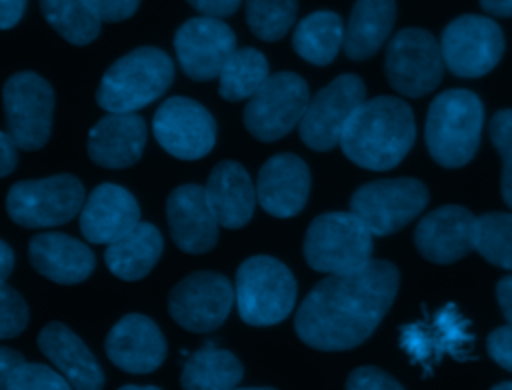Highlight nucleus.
Returning <instances> with one entry per match:
<instances>
[{"mask_svg":"<svg viewBox=\"0 0 512 390\" xmlns=\"http://www.w3.org/2000/svg\"><path fill=\"white\" fill-rule=\"evenodd\" d=\"M364 82L354 74H342L322 88L306 106L298 124L302 142L312 150H330L340 144V136L364 102Z\"/></svg>","mask_w":512,"mask_h":390,"instance_id":"nucleus-13","label":"nucleus"},{"mask_svg":"<svg viewBox=\"0 0 512 390\" xmlns=\"http://www.w3.org/2000/svg\"><path fill=\"white\" fill-rule=\"evenodd\" d=\"M26 8V0H0V30H8L18 24Z\"/></svg>","mask_w":512,"mask_h":390,"instance_id":"nucleus-42","label":"nucleus"},{"mask_svg":"<svg viewBox=\"0 0 512 390\" xmlns=\"http://www.w3.org/2000/svg\"><path fill=\"white\" fill-rule=\"evenodd\" d=\"M146 124L136 112H108L88 134V156L104 168H126L140 160Z\"/></svg>","mask_w":512,"mask_h":390,"instance_id":"nucleus-23","label":"nucleus"},{"mask_svg":"<svg viewBox=\"0 0 512 390\" xmlns=\"http://www.w3.org/2000/svg\"><path fill=\"white\" fill-rule=\"evenodd\" d=\"M440 52L450 72L462 78H478L500 62L504 36L494 20L464 14L444 28Z\"/></svg>","mask_w":512,"mask_h":390,"instance_id":"nucleus-12","label":"nucleus"},{"mask_svg":"<svg viewBox=\"0 0 512 390\" xmlns=\"http://www.w3.org/2000/svg\"><path fill=\"white\" fill-rule=\"evenodd\" d=\"M484 108L470 90H446L436 96L426 118V146L430 156L446 168L468 164L480 144Z\"/></svg>","mask_w":512,"mask_h":390,"instance_id":"nucleus-3","label":"nucleus"},{"mask_svg":"<svg viewBox=\"0 0 512 390\" xmlns=\"http://www.w3.org/2000/svg\"><path fill=\"white\" fill-rule=\"evenodd\" d=\"M486 348L496 364L512 372V324L500 326L494 332H490Z\"/></svg>","mask_w":512,"mask_h":390,"instance_id":"nucleus-40","label":"nucleus"},{"mask_svg":"<svg viewBox=\"0 0 512 390\" xmlns=\"http://www.w3.org/2000/svg\"><path fill=\"white\" fill-rule=\"evenodd\" d=\"M16 150H18V146L14 144L10 134L8 132H0V178L14 170L16 160H18Z\"/></svg>","mask_w":512,"mask_h":390,"instance_id":"nucleus-43","label":"nucleus"},{"mask_svg":"<svg viewBox=\"0 0 512 390\" xmlns=\"http://www.w3.org/2000/svg\"><path fill=\"white\" fill-rule=\"evenodd\" d=\"M28 324V306L10 286H0V338L18 336Z\"/></svg>","mask_w":512,"mask_h":390,"instance_id":"nucleus-37","label":"nucleus"},{"mask_svg":"<svg viewBox=\"0 0 512 390\" xmlns=\"http://www.w3.org/2000/svg\"><path fill=\"white\" fill-rule=\"evenodd\" d=\"M6 390H72V386L60 372L46 364L22 362L10 374Z\"/></svg>","mask_w":512,"mask_h":390,"instance_id":"nucleus-35","label":"nucleus"},{"mask_svg":"<svg viewBox=\"0 0 512 390\" xmlns=\"http://www.w3.org/2000/svg\"><path fill=\"white\" fill-rule=\"evenodd\" d=\"M268 62L256 48L234 50L218 74V92L230 102L248 100L268 78Z\"/></svg>","mask_w":512,"mask_h":390,"instance_id":"nucleus-31","label":"nucleus"},{"mask_svg":"<svg viewBox=\"0 0 512 390\" xmlns=\"http://www.w3.org/2000/svg\"><path fill=\"white\" fill-rule=\"evenodd\" d=\"M310 190V172L302 158L294 154H276L264 162L256 180V200L276 218L298 214Z\"/></svg>","mask_w":512,"mask_h":390,"instance_id":"nucleus-21","label":"nucleus"},{"mask_svg":"<svg viewBox=\"0 0 512 390\" xmlns=\"http://www.w3.org/2000/svg\"><path fill=\"white\" fill-rule=\"evenodd\" d=\"M166 218L174 244L188 254L208 252L218 240V220L214 218L204 186L182 184L166 200Z\"/></svg>","mask_w":512,"mask_h":390,"instance_id":"nucleus-20","label":"nucleus"},{"mask_svg":"<svg viewBox=\"0 0 512 390\" xmlns=\"http://www.w3.org/2000/svg\"><path fill=\"white\" fill-rule=\"evenodd\" d=\"M2 100L8 134L14 144L22 150L42 148L52 128V86L34 72H16L6 80Z\"/></svg>","mask_w":512,"mask_h":390,"instance_id":"nucleus-10","label":"nucleus"},{"mask_svg":"<svg viewBox=\"0 0 512 390\" xmlns=\"http://www.w3.org/2000/svg\"><path fill=\"white\" fill-rule=\"evenodd\" d=\"M400 346L414 364L424 368V374H430L446 354L466 360L472 334L468 332V320L460 316L454 304H448L428 320L402 326Z\"/></svg>","mask_w":512,"mask_h":390,"instance_id":"nucleus-16","label":"nucleus"},{"mask_svg":"<svg viewBox=\"0 0 512 390\" xmlns=\"http://www.w3.org/2000/svg\"><path fill=\"white\" fill-rule=\"evenodd\" d=\"M234 298L240 318L250 326L282 322L296 302V280L272 256H252L236 270Z\"/></svg>","mask_w":512,"mask_h":390,"instance_id":"nucleus-5","label":"nucleus"},{"mask_svg":"<svg viewBox=\"0 0 512 390\" xmlns=\"http://www.w3.org/2000/svg\"><path fill=\"white\" fill-rule=\"evenodd\" d=\"M232 390H276V388H232Z\"/></svg>","mask_w":512,"mask_h":390,"instance_id":"nucleus-50","label":"nucleus"},{"mask_svg":"<svg viewBox=\"0 0 512 390\" xmlns=\"http://www.w3.org/2000/svg\"><path fill=\"white\" fill-rule=\"evenodd\" d=\"M174 76L166 52L142 46L118 58L102 76L96 102L108 112H136L160 98Z\"/></svg>","mask_w":512,"mask_h":390,"instance_id":"nucleus-4","label":"nucleus"},{"mask_svg":"<svg viewBox=\"0 0 512 390\" xmlns=\"http://www.w3.org/2000/svg\"><path fill=\"white\" fill-rule=\"evenodd\" d=\"M28 258L36 272L58 284H78L94 270V254L80 240L60 234L42 232L30 240Z\"/></svg>","mask_w":512,"mask_h":390,"instance_id":"nucleus-26","label":"nucleus"},{"mask_svg":"<svg viewBox=\"0 0 512 390\" xmlns=\"http://www.w3.org/2000/svg\"><path fill=\"white\" fill-rule=\"evenodd\" d=\"M384 66L394 90L404 96H424L442 80L440 42L422 28H404L388 42Z\"/></svg>","mask_w":512,"mask_h":390,"instance_id":"nucleus-11","label":"nucleus"},{"mask_svg":"<svg viewBox=\"0 0 512 390\" xmlns=\"http://www.w3.org/2000/svg\"><path fill=\"white\" fill-rule=\"evenodd\" d=\"M46 22L70 44H90L100 34L102 20L84 0H40Z\"/></svg>","mask_w":512,"mask_h":390,"instance_id":"nucleus-32","label":"nucleus"},{"mask_svg":"<svg viewBox=\"0 0 512 390\" xmlns=\"http://www.w3.org/2000/svg\"><path fill=\"white\" fill-rule=\"evenodd\" d=\"M426 204L428 190L420 180L388 178L360 186L350 200V212L372 236H388L414 220Z\"/></svg>","mask_w":512,"mask_h":390,"instance_id":"nucleus-8","label":"nucleus"},{"mask_svg":"<svg viewBox=\"0 0 512 390\" xmlns=\"http://www.w3.org/2000/svg\"><path fill=\"white\" fill-rule=\"evenodd\" d=\"M206 202L220 226L236 230L248 224L256 206V186L242 164L224 160L216 164L204 186Z\"/></svg>","mask_w":512,"mask_h":390,"instance_id":"nucleus-25","label":"nucleus"},{"mask_svg":"<svg viewBox=\"0 0 512 390\" xmlns=\"http://www.w3.org/2000/svg\"><path fill=\"white\" fill-rule=\"evenodd\" d=\"M396 20L394 0H356L344 28V52L352 60H364L388 40Z\"/></svg>","mask_w":512,"mask_h":390,"instance_id":"nucleus-27","label":"nucleus"},{"mask_svg":"<svg viewBox=\"0 0 512 390\" xmlns=\"http://www.w3.org/2000/svg\"><path fill=\"white\" fill-rule=\"evenodd\" d=\"M174 50L184 74L204 82L218 78L222 66L236 50V36L220 18L198 16L186 20L176 30Z\"/></svg>","mask_w":512,"mask_h":390,"instance_id":"nucleus-17","label":"nucleus"},{"mask_svg":"<svg viewBox=\"0 0 512 390\" xmlns=\"http://www.w3.org/2000/svg\"><path fill=\"white\" fill-rule=\"evenodd\" d=\"M162 254V234L148 222H138L126 234L106 246L108 270L120 280L144 278Z\"/></svg>","mask_w":512,"mask_h":390,"instance_id":"nucleus-28","label":"nucleus"},{"mask_svg":"<svg viewBox=\"0 0 512 390\" xmlns=\"http://www.w3.org/2000/svg\"><path fill=\"white\" fill-rule=\"evenodd\" d=\"M38 346L74 390H102L104 372L98 360L68 326L46 324L38 334Z\"/></svg>","mask_w":512,"mask_h":390,"instance_id":"nucleus-24","label":"nucleus"},{"mask_svg":"<svg viewBox=\"0 0 512 390\" xmlns=\"http://www.w3.org/2000/svg\"><path fill=\"white\" fill-rule=\"evenodd\" d=\"M88 8L102 20V22H120L130 18L140 0H84Z\"/></svg>","mask_w":512,"mask_h":390,"instance_id":"nucleus-39","label":"nucleus"},{"mask_svg":"<svg viewBox=\"0 0 512 390\" xmlns=\"http://www.w3.org/2000/svg\"><path fill=\"white\" fill-rule=\"evenodd\" d=\"M490 264L512 270V212L476 218V248Z\"/></svg>","mask_w":512,"mask_h":390,"instance_id":"nucleus-33","label":"nucleus"},{"mask_svg":"<svg viewBox=\"0 0 512 390\" xmlns=\"http://www.w3.org/2000/svg\"><path fill=\"white\" fill-rule=\"evenodd\" d=\"M194 10H198L202 16L210 18H224L238 10L242 0H186Z\"/></svg>","mask_w":512,"mask_h":390,"instance_id":"nucleus-41","label":"nucleus"},{"mask_svg":"<svg viewBox=\"0 0 512 390\" xmlns=\"http://www.w3.org/2000/svg\"><path fill=\"white\" fill-rule=\"evenodd\" d=\"M482 8L500 18H512V0H480Z\"/></svg>","mask_w":512,"mask_h":390,"instance_id":"nucleus-46","label":"nucleus"},{"mask_svg":"<svg viewBox=\"0 0 512 390\" xmlns=\"http://www.w3.org/2000/svg\"><path fill=\"white\" fill-rule=\"evenodd\" d=\"M234 300V288L226 276L194 272L172 288L168 312L190 332H212L224 324Z\"/></svg>","mask_w":512,"mask_h":390,"instance_id":"nucleus-14","label":"nucleus"},{"mask_svg":"<svg viewBox=\"0 0 512 390\" xmlns=\"http://www.w3.org/2000/svg\"><path fill=\"white\" fill-rule=\"evenodd\" d=\"M12 266H14V252L4 240H0V286L6 284V278L12 272Z\"/></svg>","mask_w":512,"mask_h":390,"instance_id":"nucleus-47","label":"nucleus"},{"mask_svg":"<svg viewBox=\"0 0 512 390\" xmlns=\"http://www.w3.org/2000/svg\"><path fill=\"white\" fill-rule=\"evenodd\" d=\"M242 374V364L232 352L206 342L184 362L180 384L184 390H232Z\"/></svg>","mask_w":512,"mask_h":390,"instance_id":"nucleus-29","label":"nucleus"},{"mask_svg":"<svg viewBox=\"0 0 512 390\" xmlns=\"http://www.w3.org/2000/svg\"><path fill=\"white\" fill-rule=\"evenodd\" d=\"M22 362H24V358H22L16 350H10V348L0 346V390H6V384H8L10 374H12L14 368L20 366Z\"/></svg>","mask_w":512,"mask_h":390,"instance_id":"nucleus-44","label":"nucleus"},{"mask_svg":"<svg viewBox=\"0 0 512 390\" xmlns=\"http://www.w3.org/2000/svg\"><path fill=\"white\" fill-rule=\"evenodd\" d=\"M398 270L386 260H370L360 270L320 280L296 312L300 340L318 350H348L362 344L392 306Z\"/></svg>","mask_w":512,"mask_h":390,"instance_id":"nucleus-1","label":"nucleus"},{"mask_svg":"<svg viewBox=\"0 0 512 390\" xmlns=\"http://www.w3.org/2000/svg\"><path fill=\"white\" fill-rule=\"evenodd\" d=\"M490 390H512V382H502V384H496L494 388Z\"/></svg>","mask_w":512,"mask_h":390,"instance_id":"nucleus-49","label":"nucleus"},{"mask_svg":"<svg viewBox=\"0 0 512 390\" xmlns=\"http://www.w3.org/2000/svg\"><path fill=\"white\" fill-rule=\"evenodd\" d=\"M414 242L430 262H456L476 248V216L462 206L436 208L420 220Z\"/></svg>","mask_w":512,"mask_h":390,"instance_id":"nucleus-18","label":"nucleus"},{"mask_svg":"<svg viewBox=\"0 0 512 390\" xmlns=\"http://www.w3.org/2000/svg\"><path fill=\"white\" fill-rule=\"evenodd\" d=\"M414 136L410 106L394 96H378L356 108L340 136V148L360 168L388 170L404 160Z\"/></svg>","mask_w":512,"mask_h":390,"instance_id":"nucleus-2","label":"nucleus"},{"mask_svg":"<svg viewBox=\"0 0 512 390\" xmlns=\"http://www.w3.org/2000/svg\"><path fill=\"white\" fill-rule=\"evenodd\" d=\"M308 102V86L298 74L276 72L248 98L244 126L262 142L278 140L300 124Z\"/></svg>","mask_w":512,"mask_h":390,"instance_id":"nucleus-9","label":"nucleus"},{"mask_svg":"<svg viewBox=\"0 0 512 390\" xmlns=\"http://www.w3.org/2000/svg\"><path fill=\"white\" fill-rule=\"evenodd\" d=\"M84 206V186L72 174L16 182L6 194L8 216L24 228L60 226Z\"/></svg>","mask_w":512,"mask_h":390,"instance_id":"nucleus-7","label":"nucleus"},{"mask_svg":"<svg viewBox=\"0 0 512 390\" xmlns=\"http://www.w3.org/2000/svg\"><path fill=\"white\" fill-rule=\"evenodd\" d=\"M138 222L136 198L118 184L96 186L80 210V232L92 244H110Z\"/></svg>","mask_w":512,"mask_h":390,"instance_id":"nucleus-22","label":"nucleus"},{"mask_svg":"<svg viewBox=\"0 0 512 390\" xmlns=\"http://www.w3.org/2000/svg\"><path fill=\"white\" fill-rule=\"evenodd\" d=\"M118 390H160L158 386H136V384H128V386H122Z\"/></svg>","mask_w":512,"mask_h":390,"instance_id":"nucleus-48","label":"nucleus"},{"mask_svg":"<svg viewBox=\"0 0 512 390\" xmlns=\"http://www.w3.org/2000/svg\"><path fill=\"white\" fill-rule=\"evenodd\" d=\"M110 362L130 374L154 372L166 358V340L160 328L142 314H126L106 336Z\"/></svg>","mask_w":512,"mask_h":390,"instance_id":"nucleus-19","label":"nucleus"},{"mask_svg":"<svg viewBox=\"0 0 512 390\" xmlns=\"http://www.w3.org/2000/svg\"><path fill=\"white\" fill-rule=\"evenodd\" d=\"M298 0H246V22L254 36L280 40L296 20Z\"/></svg>","mask_w":512,"mask_h":390,"instance_id":"nucleus-34","label":"nucleus"},{"mask_svg":"<svg viewBox=\"0 0 512 390\" xmlns=\"http://www.w3.org/2000/svg\"><path fill=\"white\" fill-rule=\"evenodd\" d=\"M496 298H498L504 318L508 320V324H512V276H504L496 284Z\"/></svg>","mask_w":512,"mask_h":390,"instance_id":"nucleus-45","label":"nucleus"},{"mask_svg":"<svg viewBox=\"0 0 512 390\" xmlns=\"http://www.w3.org/2000/svg\"><path fill=\"white\" fill-rule=\"evenodd\" d=\"M346 390H404V388L384 370L374 366H362L348 376Z\"/></svg>","mask_w":512,"mask_h":390,"instance_id":"nucleus-38","label":"nucleus"},{"mask_svg":"<svg viewBox=\"0 0 512 390\" xmlns=\"http://www.w3.org/2000/svg\"><path fill=\"white\" fill-rule=\"evenodd\" d=\"M490 138L502 156V196L512 208V110H500L490 120Z\"/></svg>","mask_w":512,"mask_h":390,"instance_id":"nucleus-36","label":"nucleus"},{"mask_svg":"<svg viewBox=\"0 0 512 390\" xmlns=\"http://www.w3.org/2000/svg\"><path fill=\"white\" fill-rule=\"evenodd\" d=\"M304 256L310 268L324 274L360 270L372 256V232L352 212H326L308 226Z\"/></svg>","mask_w":512,"mask_h":390,"instance_id":"nucleus-6","label":"nucleus"},{"mask_svg":"<svg viewBox=\"0 0 512 390\" xmlns=\"http://www.w3.org/2000/svg\"><path fill=\"white\" fill-rule=\"evenodd\" d=\"M342 44L344 24L338 14L328 10L308 14L304 20L298 22L292 36V46L296 54L316 66L330 64Z\"/></svg>","mask_w":512,"mask_h":390,"instance_id":"nucleus-30","label":"nucleus"},{"mask_svg":"<svg viewBox=\"0 0 512 390\" xmlns=\"http://www.w3.org/2000/svg\"><path fill=\"white\" fill-rule=\"evenodd\" d=\"M152 130L158 144L180 160H198L216 142V124L210 112L184 96L168 98L158 106Z\"/></svg>","mask_w":512,"mask_h":390,"instance_id":"nucleus-15","label":"nucleus"}]
</instances>
